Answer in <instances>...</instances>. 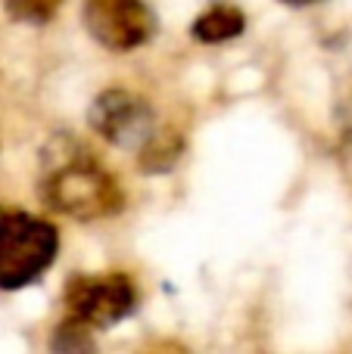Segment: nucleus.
<instances>
[{
	"label": "nucleus",
	"instance_id": "f257e3e1",
	"mask_svg": "<svg viewBox=\"0 0 352 354\" xmlns=\"http://www.w3.org/2000/svg\"><path fill=\"white\" fill-rule=\"evenodd\" d=\"M41 199L47 208L75 221H100L125 205L116 177L106 171L91 153H66L56 159L41 180Z\"/></svg>",
	"mask_w": 352,
	"mask_h": 354
},
{
	"label": "nucleus",
	"instance_id": "f03ea898",
	"mask_svg": "<svg viewBox=\"0 0 352 354\" xmlns=\"http://www.w3.org/2000/svg\"><path fill=\"white\" fill-rule=\"evenodd\" d=\"M60 233L35 214L0 208V289L12 292L35 283L56 261Z\"/></svg>",
	"mask_w": 352,
	"mask_h": 354
},
{
	"label": "nucleus",
	"instance_id": "7ed1b4c3",
	"mask_svg": "<svg viewBox=\"0 0 352 354\" xmlns=\"http://www.w3.org/2000/svg\"><path fill=\"white\" fill-rule=\"evenodd\" d=\"M137 292L128 277L103 274V277H72L66 286V311L69 320L85 330H106L116 326L134 311Z\"/></svg>",
	"mask_w": 352,
	"mask_h": 354
},
{
	"label": "nucleus",
	"instance_id": "20e7f679",
	"mask_svg": "<svg viewBox=\"0 0 352 354\" xmlns=\"http://www.w3.org/2000/svg\"><path fill=\"white\" fill-rule=\"evenodd\" d=\"M85 28L100 47L125 53L153 37L156 19L143 0H85Z\"/></svg>",
	"mask_w": 352,
	"mask_h": 354
},
{
	"label": "nucleus",
	"instance_id": "39448f33",
	"mask_svg": "<svg viewBox=\"0 0 352 354\" xmlns=\"http://www.w3.org/2000/svg\"><path fill=\"white\" fill-rule=\"evenodd\" d=\"M91 128L103 140L122 149H141L153 137V109L137 93L112 87L103 91L91 106Z\"/></svg>",
	"mask_w": 352,
	"mask_h": 354
},
{
	"label": "nucleus",
	"instance_id": "423d86ee",
	"mask_svg": "<svg viewBox=\"0 0 352 354\" xmlns=\"http://www.w3.org/2000/svg\"><path fill=\"white\" fill-rule=\"evenodd\" d=\"M247 25L243 12L231 3H215L203 12V16L193 22V37L200 44H222V41H231L237 37Z\"/></svg>",
	"mask_w": 352,
	"mask_h": 354
},
{
	"label": "nucleus",
	"instance_id": "0eeeda50",
	"mask_svg": "<svg viewBox=\"0 0 352 354\" xmlns=\"http://www.w3.org/2000/svg\"><path fill=\"white\" fill-rule=\"evenodd\" d=\"M181 140L172 131H153L147 143L141 147V168L143 171H166L178 162Z\"/></svg>",
	"mask_w": 352,
	"mask_h": 354
},
{
	"label": "nucleus",
	"instance_id": "6e6552de",
	"mask_svg": "<svg viewBox=\"0 0 352 354\" xmlns=\"http://www.w3.org/2000/svg\"><path fill=\"white\" fill-rule=\"evenodd\" d=\"M62 0H3L6 12H10L16 22H31V25H41L47 19L56 16Z\"/></svg>",
	"mask_w": 352,
	"mask_h": 354
},
{
	"label": "nucleus",
	"instance_id": "1a4fd4ad",
	"mask_svg": "<svg viewBox=\"0 0 352 354\" xmlns=\"http://www.w3.org/2000/svg\"><path fill=\"white\" fill-rule=\"evenodd\" d=\"M287 6H309V3H318V0H281Z\"/></svg>",
	"mask_w": 352,
	"mask_h": 354
}]
</instances>
